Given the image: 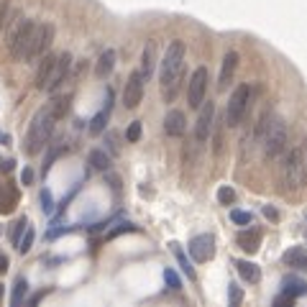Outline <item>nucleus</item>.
<instances>
[{
    "instance_id": "1",
    "label": "nucleus",
    "mask_w": 307,
    "mask_h": 307,
    "mask_svg": "<svg viewBox=\"0 0 307 307\" xmlns=\"http://www.w3.org/2000/svg\"><path fill=\"white\" fill-rule=\"evenodd\" d=\"M182 67H184V41L174 38V41L167 46L164 57H162V67H159V80L164 87V97L172 100L179 85V77H182Z\"/></svg>"
},
{
    "instance_id": "2",
    "label": "nucleus",
    "mask_w": 307,
    "mask_h": 307,
    "mask_svg": "<svg viewBox=\"0 0 307 307\" xmlns=\"http://www.w3.org/2000/svg\"><path fill=\"white\" fill-rule=\"evenodd\" d=\"M54 123H57V115L52 113V108H41L28 123V133H26V154H38L44 151L52 141V133H54Z\"/></svg>"
},
{
    "instance_id": "3",
    "label": "nucleus",
    "mask_w": 307,
    "mask_h": 307,
    "mask_svg": "<svg viewBox=\"0 0 307 307\" xmlns=\"http://www.w3.org/2000/svg\"><path fill=\"white\" fill-rule=\"evenodd\" d=\"M307 179V159H304V151L302 146L289 148V154L284 157L282 164V189L284 192H297L302 187V182Z\"/></svg>"
},
{
    "instance_id": "4",
    "label": "nucleus",
    "mask_w": 307,
    "mask_h": 307,
    "mask_svg": "<svg viewBox=\"0 0 307 307\" xmlns=\"http://www.w3.org/2000/svg\"><path fill=\"white\" fill-rule=\"evenodd\" d=\"M253 92L256 90L251 85H238L233 90V95H230V100H228V108H225V123L230 128H236L246 121V115L251 110V103H253Z\"/></svg>"
},
{
    "instance_id": "5",
    "label": "nucleus",
    "mask_w": 307,
    "mask_h": 307,
    "mask_svg": "<svg viewBox=\"0 0 307 307\" xmlns=\"http://www.w3.org/2000/svg\"><path fill=\"white\" fill-rule=\"evenodd\" d=\"M287 148V123L282 118H274L272 128H269L266 138H264V157L269 162H274L277 157H282Z\"/></svg>"
},
{
    "instance_id": "6",
    "label": "nucleus",
    "mask_w": 307,
    "mask_h": 307,
    "mask_svg": "<svg viewBox=\"0 0 307 307\" xmlns=\"http://www.w3.org/2000/svg\"><path fill=\"white\" fill-rule=\"evenodd\" d=\"M36 21L26 18L23 26L18 28V33L8 41V49H11V57L18 59V62H26L28 59V52H31V41H33V31H36Z\"/></svg>"
},
{
    "instance_id": "7",
    "label": "nucleus",
    "mask_w": 307,
    "mask_h": 307,
    "mask_svg": "<svg viewBox=\"0 0 307 307\" xmlns=\"http://www.w3.org/2000/svg\"><path fill=\"white\" fill-rule=\"evenodd\" d=\"M205 92H208V67H197L189 77V87H187V105L192 110H200V105L205 103Z\"/></svg>"
},
{
    "instance_id": "8",
    "label": "nucleus",
    "mask_w": 307,
    "mask_h": 307,
    "mask_svg": "<svg viewBox=\"0 0 307 307\" xmlns=\"http://www.w3.org/2000/svg\"><path fill=\"white\" fill-rule=\"evenodd\" d=\"M52 41H54V23H38L36 31H33V41H31V52H28V59L26 62L44 57L49 52Z\"/></svg>"
},
{
    "instance_id": "9",
    "label": "nucleus",
    "mask_w": 307,
    "mask_h": 307,
    "mask_svg": "<svg viewBox=\"0 0 307 307\" xmlns=\"http://www.w3.org/2000/svg\"><path fill=\"white\" fill-rule=\"evenodd\" d=\"M213 123H215V103L205 100L200 105V115H197V123H195V141L205 143L213 133Z\"/></svg>"
},
{
    "instance_id": "10",
    "label": "nucleus",
    "mask_w": 307,
    "mask_h": 307,
    "mask_svg": "<svg viewBox=\"0 0 307 307\" xmlns=\"http://www.w3.org/2000/svg\"><path fill=\"white\" fill-rule=\"evenodd\" d=\"M187 248H189V256L197 264H205L215 256V236L213 233H200V236H195L189 241Z\"/></svg>"
},
{
    "instance_id": "11",
    "label": "nucleus",
    "mask_w": 307,
    "mask_h": 307,
    "mask_svg": "<svg viewBox=\"0 0 307 307\" xmlns=\"http://www.w3.org/2000/svg\"><path fill=\"white\" fill-rule=\"evenodd\" d=\"M143 85H146L143 72H141V69L131 72L128 82H126V87H123V105H126L128 110L138 108V103H141V97H143Z\"/></svg>"
},
{
    "instance_id": "12",
    "label": "nucleus",
    "mask_w": 307,
    "mask_h": 307,
    "mask_svg": "<svg viewBox=\"0 0 307 307\" xmlns=\"http://www.w3.org/2000/svg\"><path fill=\"white\" fill-rule=\"evenodd\" d=\"M69 67H72V54H69V52H62V54L57 57V64H54V69H52V74H49V80H46L44 92H57V90L64 85L67 74H69Z\"/></svg>"
},
{
    "instance_id": "13",
    "label": "nucleus",
    "mask_w": 307,
    "mask_h": 307,
    "mask_svg": "<svg viewBox=\"0 0 307 307\" xmlns=\"http://www.w3.org/2000/svg\"><path fill=\"white\" fill-rule=\"evenodd\" d=\"M238 69V52H228L223 57V64H220V74H218V90L225 92L230 87V82H233V74Z\"/></svg>"
},
{
    "instance_id": "14",
    "label": "nucleus",
    "mask_w": 307,
    "mask_h": 307,
    "mask_svg": "<svg viewBox=\"0 0 307 307\" xmlns=\"http://www.w3.org/2000/svg\"><path fill=\"white\" fill-rule=\"evenodd\" d=\"M184 131H187V118H184V113L177 110V108L169 110L167 118H164V133L172 136V138H179V136H184Z\"/></svg>"
},
{
    "instance_id": "15",
    "label": "nucleus",
    "mask_w": 307,
    "mask_h": 307,
    "mask_svg": "<svg viewBox=\"0 0 307 307\" xmlns=\"http://www.w3.org/2000/svg\"><path fill=\"white\" fill-rule=\"evenodd\" d=\"M18 205V189L11 182H0V213L11 215Z\"/></svg>"
},
{
    "instance_id": "16",
    "label": "nucleus",
    "mask_w": 307,
    "mask_h": 307,
    "mask_svg": "<svg viewBox=\"0 0 307 307\" xmlns=\"http://www.w3.org/2000/svg\"><path fill=\"white\" fill-rule=\"evenodd\" d=\"M274 118H277V115H274L272 108H266V110L259 115V121H256V126H253V131H251V141H253V143H264V138H266L269 128H272Z\"/></svg>"
},
{
    "instance_id": "17",
    "label": "nucleus",
    "mask_w": 307,
    "mask_h": 307,
    "mask_svg": "<svg viewBox=\"0 0 307 307\" xmlns=\"http://www.w3.org/2000/svg\"><path fill=\"white\" fill-rule=\"evenodd\" d=\"M282 264H284V266H289V269H297V272H307V248L294 246V248L284 251Z\"/></svg>"
},
{
    "instance_id": "18",
    "label": "nucleus",
    "mask_w": 307,
    "mask_h": 307,
    "mask_svg": "<svg viewBox=\"0 0 307 307\" xmlns=\"http://www.w3.org/2000/svg\"><path fill=\"white\" fill-rule=\"evenodd\" d=\"M236 243H238L246 253H256L259 246H261V230H256V228L241 230V233L236 236Z\"/></svg>"
},
{
    "instance_id": "19",
    "label": "nucleus",
    "mask_w": 307,
    "mask_h": 307,
    "mask_svg": "<svg viewBox=\"0 0 307 307\" xmlns=\"http://www.w3.org/2000/svg\"><path fill=\"white\" fill-rule=\"evenodd\" d=\"M154 67H157V44H154V41H146L143 54H141V72H143V77H146V82L151 80Z\"/></svg>"
},
{
    "instance_id": "20",
    "label": "nucleus",
    "mask_w": 307,
    "mask_h": 307,
    "mask_svg": "<svg viewBox=\"0 0 307 307\" xmlns=\"http://www.w3.org/2000/svg\"><path fill=\"white\" fill-rule=\"evenodd\" d=\"M113 67H115V52H113V49H105V52L100 54L97 64H95V74L100 77V80H105V77H110Z\"/></svg>"
},
{
    "instance_id": "21",
    "label": "nucleus",
    "mask_w": 307,
    "mask_h": 307,
    "mask_svg": "<svg viewBox=\"0 0 307 307\" xmlns=\"http://www.w3.org/2000/svg\"><path fill=\"white\" fill-rule=\"evenodd\" d=\"M110 103H113V92H108V103H105V108L95 115V118L90 121V133L92 136H100L103 131H105V123H108V115H110Z\"/></svg>"
},
{
    "instance_id": "22",
    "label": "nucleus",
    "mask_w": 307,
    "mask_h": 307,
    "mask_svg": "<svg viewBox=\"0 0 307 307\" xmlns=\"http://www.w3.org/2000/svg\"><path fill=\"white\" fill-rule=\"evenodd\" d=\"M236 269H238V274H241V279H246L248 284H256L259 279H261V269L253 264V261H236Z\"/></svg>"
},
{
    "instance_id": "23",
    "label": "nucleus",
    "mask_w": 307,
    "mask_h": 307,
    "mask_svg": "<svg viewBox=\"0 0 307 307\" xmlns=\"http://www.w3.org/2000/svg\"><path fill=\"white\" fill-rule=\"evenodd\" d=\"M54 64H57V57H54V54H46L44 62H41V67H38V72H36V87H38V90L46 87V80H49Z\"/></svg>"
},
{
    "instance_id": "24",
    "label": "nucleus",
    "mask_w": 307,
    "mask_h": 307,
    "mask_svg": "<svg viewBox=\"0 0 307 307\" xmlns=\"http://www.w3.org/2000/svg\"><path fill=\"white\" fill-rule=\"evenodd\" d=\"M172 253H174V259H177L179 269L187 274V279H197V274H195V266H192V261L187 259V253L179 248V243H172Z\"/></svg>"
},
{
    "instance_id": "25",
    "label": "nucleus",
    "mask_w": 307,
    "mask_h": 307,
    "mask_svg": "<svg viewBox=\"0 0 307 307\" xmlns=\"http://www.w3.org/2000/svg\"><path fill=\"white\" fill-rule=\"evenodd\" d=\"M282 292H284L287 297H292V299H294V297H302V294H307V282H302V279H297V277H287Z\"/></svg>"
},
{
    "instance_id": "26",
    "label": "nucleus",
    "mask_w": 307,
    "mask_h": 307,
    "mask_svg": "<svg viewBox=\"0 0 307 307\" xmlns=\"http://www.w3.org/2000/svg\"><path fill=\"white\" fill-rule=\"evenodd\" d=\"M87 162H90V167L97 169V172H108V169H110V157H108L103 148H92Z\"/></svg>"
},
{
    "instance_id": "27",
    "label": "nucleus",
    "mask_w": 307,
    "mask_h": 307,
    "mask_svg": "<svg viewBox=\"0 0 307 307\" xmlns=\"http://www.w3.org/2000/svg\"><path fill=\"white\" fill-rule=\"evenodd\" d=\"M69 103H72V95H59V97H52V103H46L52 108V113L57 115V121L64 118V115L69 113Z\"/></svg>"
},
{
    "instance_id": "28",
    "label": "nucleus",
    "mask_w": 307,
    "mask_h": 307,
    "mask_svg": "<svg viewBox=\"0 0 307 307\" xmlns=\"http://www.w3.org/2000/svg\"><path fill=\"white\" fill-rule=\"evenodd\" d=\"M26 292H28V282L21 277V279H16V284H13V297H11V304H21L23 302V297H26Z\"/></svg>"
},
{
    "instance_id": "29",
    "label": "nucleus",
    "mask_w": 307,
    "mask_h": 307,
    "mask_svg": "<svg viewBox=\"0 0 307 307\" xmlns=\"http://www.w3.org/2000/svg\"><path fill=\"white\" fill-rule=\"evenodd\" d=\"M26 228H28V220H26V218H18V220L13 223V230H11V241H13V246L21 243V238H23V233H26Z\"/></svg>"
},
{
    "instance_id": "30",
    "label": "nucleus",
    "mask_w": 307,
    "mask_h": 307,
    "mask_svg": "<svg viewBox=\"0 0 307 307\" xmlns=\"http://www.w3.org/2000/svg\"><path fill=\"white\" fill-rule=\"evenodd\" d=\"M33 238H36V233H33V228L28 225V228H26V233H23V238H21V243L16 246V248H18V253H28V251H31V246H33Z\"/></svg>"
},
{
    "instance_id": "31",
    "label": "nucleus",
    "mask_w": 307,
    "mask_h": 307,
    "mask_svg": "<svg viewBox=\"0 0 307 307\" xmlns=\"http://www.w3.org/2000/svg\"><path fill=\"white\" fill-rule=\"evenodd\" d=\"M218 202H220V205H233V202H236L233 187H220V189H218Z\"/></svg>"
},
{
    "instance_id": "32",
    "label": "nucleus",
    "mask_w": 307,
    "mask_h": 307,
    "mask_svg": "<svg viewBox=\"0 0 307 307\" xmlns=\"http://www.w3.org/2000/svg\"><path fill=\"white\" fill-rule=\"evenodd\" d=\"M230 220H233L236 225H251L253 215L246 213V210H230Z\"/></svg>"
},
{
    "instance_id": "33",
    "label": "nucleus",
    "mask_w": 307,
    "mask_h": 307,
    "mask_svg": "<svg viewBox=\"0 0 307 307\" xmlns=\"http://www.w3.org/2000/svg\"><path fill=\"white\" fill-rule=\"evenodd\" d=\"M164 282H167V287L169 289H182V279L177 277V272H174V269H164Z\"/></svg>"
},
{
    "instance_id": "34",
    "label": "nucleus",
    "mask_w": 307,
    "mask_h": 307,
    "mask_svg": "<svg viewBox=\"0 0 307 307\" xmlns=\"http://www.w3.org/2000/svg\"><path fill=\"white\" fill-rule=\"evenodd\" d=\"M64 151H67V146H54V148L49 151V157H46V162H44V174H46V172L52 169V164H54V162H57V159L62 157Z\"/></svg>"
},
{
    "instance_id": "35",
    "label": "nucleus",
    "mask_w": 307,
    "mask_h": 307,
    "mask_svg": "<svg viewBox=\"0 0 307 307\" xmlns=\"http://www.w3.org/2000/svg\"><path fill=\"white\" fill-rule=\"evenodd\" d=\"M141 138V121H133L128 128H126V141L128 143H136Z\"/></svg>"
},
{
    "instance_id": "36",
    "label": "nucleus",
    "mask_w": 307,
    "mask_h": 307,
    "mask_svg": "<svg viewBox=\"0 0 307 307\" xmlns=\"http://www.w3.org/2000/svg\"><path fill=\"white\" fill-rule=\"evenodd\" d=\"M41 210L46 215H52V210H54V200H52V192L49 189H41Z\"/></svg>"
},
{
    "instance_id": "37",
    "label": "nucleus",
    "mask_w": 307,
    "mask_h": 307,
    "mask_svg": "<svg viewBox=\"0 0 307 307\" xmlns=\"http://www.w3.org/2000/svg\"><path fill=\"white\" fill-rule=\"evenodd\" d=\"M228 292H230V304H241L243 292H241V287H238V284H228Z\"/></svg>"
},
{
    "instance_id": "38",
    "label": "nucleus",
    "mask_w": 307,
    "mask_h": 307,
    "mask_svg": "<svg viewBox=\"0 0 307 307\" xmlns=\"http://www.w3.org/2000/svg\"><path fill=\"white\" fill-rule=\"evenodd\" d=\"M8 8H11V0H0V31L8 23Z\"/></svg>"
},
{
    "instance_id": "39",
    "label": "nucleus",
    "mask_w": 307,
    "mask_h": 307,
    "mask_svg": "<svg viewBox=\"0 0 307 307\" xmlns=\"http://www.w3.org/2000/svg\"><path fill=\"white\" fill-rule=\"evenodd\" d=\"M115 138H118L115 133H108V136H105V141H108V148H110V154H118V143H115Z\"/></svg>"
},
{
    "instance_id": "40",
    "label": "nucleus",
    "mask_w": 307,
    "mask_h": 307,
    "mask_svg": "<svg viewBox=\"0 0 307 307\" xmlns=\"http://www.w3.org/2000/svg\"><path fill=\"white\" fill-rule=\"evenodd\" d=\"M31 182H33V172L26 167V169H23V174H21V184H23V187H28Z\"/></svg>"
},
{
    "instance_id": "41",
    "label": "nucleus",
    "mask_w": 307,
    "mask_h": 307,
    "mask_svg": "<svg viewBox=\"0 0 307 307\" xmlns=\"http://www.w3.org/2000/svg\"><path fill=\"white\" fill-rule=\"evenodd\" d=\"M123 230H136V225H131V223H123L121 228H115V230H110V238H113V236H118V233H123Z\"/></svg>"
},
{
    "instance_id": "42",
    "label": "nucleus",
    "mask_w": 307,
    "mask_h": 307,
    "mask_svg": "<svg viewBox=\"0 0 307 307\" xmlns=\"http://www.w3.org/2000/svg\"><path fill=\"white\" fill-rule=\"evenodd\" d=\"M264 215H266V218H269V220H279V213H277V210H274V208H269V205H266V208H264Z\"/></svg>"
},
{
    "instance_id": "43",
    "label": "nucleus",
    "mask_w": 307,
    "mask_h": 307,
    "mask_svg": "<svg viewBox=\"0 0 307 307\" xmlns=\"http://www.w3.org/2000/svg\"><path fill=\"white\" fill-rule=\"evenodd\" d=\"M8 264H11L8 256H6V253H0V274H6V272H8Z\"/></svg>"
},
{
    "instance_id": "44",
    "label": "nucleus",
    "mask_w": 307,
    "mask_h": 307,
    "mask_svg": "<svg viewBox=\"0 0 307 307\" xmlns=\"http://www.w3.org/2000/svg\"><path fill=\"white\" fill-rule=\"evenodd\" d=\"M13 169V162L11 159H0V172H11Z\"/></svg>"
},
{
    "instance_id": "45",
    "label": "nucleus",
    "mask_w": 307,
    "mask_h": 307,
    "mask_svg": "<svg viewBox=\"0 0 307 307\" xmlns=\"http://www.w3.org/2000/svg\"><path fill=\"white\" fill-rule=\"evenodd\" d=\"M0 299H3V284H0Z\"/></svg>"
},
{
    "instance_id": "46",
    "label": "nucleus",
    "mask_w": 307,
    "mask_h": 307,
    "mask_svg": "<svg viewBox=\"0 0 307 307\" xmlns=\"http://www.w3.org/2000/svg\"><path fill=\"white\" fill-rule=\"evenodd\" d=\"M304 159H307V148H304Z\"/></svg>"
},
{
    "instance_id": "47",
    "label": "nucleus",
    "mask_w": 307,
    "mask_h": 307,
    "mask_svg": "<svg viewBox=\"0 0 307 307\" xmlns=\"http://www.w3.org/2000/svg\"><path fill=\"white\" fill-rule=\"evenodd\" d=\"M304 218H307V215H304Z\"/></svg>"
}]
</instances>
